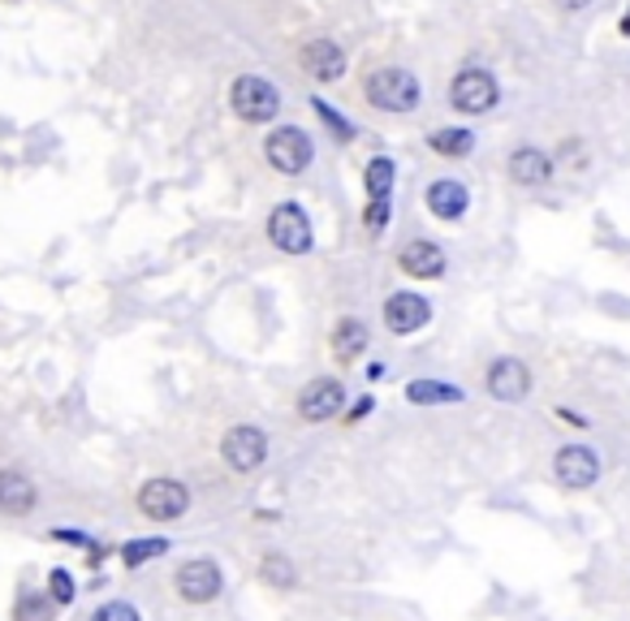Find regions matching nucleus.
Returning a JSON list of instances; mask_svg holds the SVG:
<instances>
[{
	"mask_svg": "<svg viewBox=\"0 0 630 621\" xmlns=\"http://www.w3.org/2000/svg\"><path fill=\"white\" fill-rule=\"evenodd\" d=\"M363 91H368V100L384 109V113H410V109H419V78L410 74V70H402V65H384L376 70L368 83H363Z\"/></svg>",
	"mask_w": 630,
	"mask_h": 621,
	"instance_id": "f257e3e1",
	"label": "nucleus"
},
{
	"mask_svg": "<svg viewBox=\"0 0 630 621\" xmlns=\"http://www.w3.org/2000/svg\"><path fill=\"white\" fill-rule=\"evenodd\" d=\"M230 104L243 122L251 125H263L272 122L281 113V91L268 83V78H255V74H243L234 87H230Z\"/></svg>",
	"mask_w": 630,
	"mask_h": 621,
	"instance_id": "f03ea898",
	"label": "nucleus"
},
{
	"mask_svg": "<svg viewBox=\"0 0 630 621\" xmlns=\"http://www.w3.org/2000/svg\"><path fill=\"white\" fill-rule=\"evenodd\" d=\"M263 156H268V164H272L276 173L298 177V173H307V164H311L316 147H311V138H307L298 125H281V129H272V134H268Z\"/></svg>",
	"mask_w": 630,
	"mask_h": 621,
	"instance_id": "7ed1b4c3",
	"label": "nucleus"
},
{
	"mask_svg": "<svg viewBox=\"0 0 630 621\" xmlns=\"http://www.w3.org/2000/svg\"><path fill=\"white\" fill-rule=\"evenodd\" d=\"M221 458H225L230 471L251 475V471H259V467L268 462V436H263L255 423H238V427L225 432V440H221Z\"/></svg>",
	"mask_w": 630,
	"mask_h": 621,
	"instance_id": "20e7f679",
	"label": "nucleus"
},
{
	"mask_svg": "<svg viewBox=\"0 0 630 621\" xmlns=\"http://www.w3.org/2000/svg\"><path fill=\"white\" fill-rule=\"evenodd\" d=\"M268 243H272L276 250H285V254H307V250L316 247L307 212H302L298 203H281V208H272V216H268Z\"/></svg>",
	"mask_w": 630,
	"mask_h": 621,
	"instance_id": "39448f33",
	"label": "nucleus"
},
{
	"mask_svg": "<svg viewBox=\"0 0 630 621\" xmlns=\"http://www.w3.org/2000/svg\"><path fill=\"white\" fill-rule=\"evenodd\" d=\"M190 509V488L177 480H147L138 488V513L151 522H173Z\"/></svg>",
	"mask_w": 630,
	"mask_h": 621,
	"instance_id": "423d86ee",
	"label": "nucleus"
},
{
	"mask_svg": "<svg viewBox=\"0 0 630 621\" xmlns=\"http://www.w3.org/2000/svg\"><path fill=\"white\" fill-rule=\"evenodd\" d=\"M221 587H225V574H221L217 561L195 557V561H182V566H177V596H182L186 605H212V600L221 596Z\"/></svg>",
	"mask_w": 630,
	"mask_h": 621,
	"instance_id": "0eeeda50",
	"label": "nucleus"
},
{
	"mask_svg": "<svg viewBox=\"0 0 630 621\" xmlns=\"http://www.w3.org/2000/svg\"><path fill=\"white\" fill-rule=\"evenodd\" d=\"M449 100H454L458 113H471V117L489 113L497 104V78L489 70H462L454 78V87H449Z\"/></svg>",
	"mask_w": 630,
	"mask_h": 621,
	"instance_id": "6e6552de",
	"label": "nucleus"
},
{
	"mask_svg": "<svg viewBox=\"0 0 630 621\" xmlns=\"http://www.w3.org/2000/svg\"><path fill=\"white\" fill-rule=\"evenodd\" d=\"M342 406H346V384L324 375V380H311V384L302 388V397H298V419H302V423H329V419L342 414Z\"/></svg>",
	"mask_w": 630,
	"mask_h": 621,
	"instance_id": "1a4fd4ad",
	"label": "nucleus"
},
{
	"mask_svg": "<svg viewBox=\"0 0 630 621\" xmlns=\"http://www.w3.org/2000/svg\"><path fill=\"white\" fill-rule=\"evenodd\" d=\"M553 475L561 488H592L601 480V458L588 445H566L553 458Z\"/></svg>",
	"mask_w": 630,
	"mask_h": 621,
	"instance_id": "9d476101",
	"label": "nucleus"
},
{
	"mask_svg": "<svg viewBox=\"0 0 630 621\" xmlns=\"http://www.w3.org/2000/svg\"><path fill=\"white\" fill-rule=\"evenodd\" d=\"M428 320H432V302H428L423 294L402 289V294H393V298L384 302V328H388V333H397V337L419 333Z\"/></svg>",
	"mask_w": 630,
	"mask_h": 621,
	"instance_id": "9b49d317",
	"label": "nucleus"
},
{
	"mask_svg": "<svg viewBox=\"0 0 630 621\" xmlns=\"http://www.w3.org/2000/svg\"><path fill=\"white\" fill-rule=\"evenodd\" d=\"M489 393L497 397V401H522L527 393H531V372H527V363L522 359H497L493 368H489Z\"/></svg>",
	"mask_w": 630,
	"mask_h": 621,
	"instance_id": "f8f14e48",
	"label": "nucleus"
},
{
	"mask_svg": "<svg viewBox=\"0 0 630 621\" xmlns=\"http://www.w3.org/2000/svg\"><path fill=\"white\" fill-rule=\"evenodd\" d=\"M302 65H307V74L316 83H337L346 74V57H342V48L333 39H311L302 48Z\"/></svg>",
	"mask_w": 630,
	"mask_h": 621,
	"instance_id": "ddd939ff",
	"label": "nucleus"
},
{
	"mask_svg": "<svg viewBox=\"0 0 630 621\" xmlns=\"http://www.w3.org/2000/svg\"><path fill=\"white\" fill-rule=\"evenodd\" d=\"M428 208H432V216H441V221H462L467 208H471V195H467L462 182L441 177V182L428 186Z\"/></svg>",
	"mask_w": 630,
	"mask_h": 621,
	"instance_id": "4468645a",
	"label": "nucleus"
},
{
	"mask_svg": "<svg viewBox=\"0 0 630 621\" xmlns=\"http://www.w3.org/2000/svg\"><path fill=\"white\" fill-rule=\"evenodd\" d=\"M397 263H402V272L406 276H419V281H436L441 272H445V250L436 247V243H410V247L397 254Z\"/></svg>",
	"mask_w": 630,
	"mask_h": 621,
	"instance_id": "2eb2a0df",
	"label": "nucleus"
},
{
	"mask_svg": "<svg viewBox=\"0 0 630 621\" xmlns=\"http://www.w3.org/2000/svg\"><path fill=\"white\" fill-rule=\"evenodd\" d=\"M509 177H514L518 186H544V182L553 177V160H548L540 147H518V151L509 156Z\"/></svg>",
	"mask_w": 630,
	"mask_h": 621,
	"instance_id": "dca6fc26",
	"label": "nucleus"
},
{
	"mask_svg": "<svg viewBox=\"0 0 630 621\" xmlns=\"http://www.w3.org/2000/svg\"><path fill=\"white\" fill-rule=\"evenodd\" d=\"M0 509L13 513V518L35 509V484L22 471H0Z\"/></svg>",
	"mask_w": 630,
	"mask_h": 621,
	"instance_id": "f3484780",
	"label": "nucleus"
},
{
	"mask_svg": "<svg viewBox=\"0 0 630 621\" xmlns=\"http://www.w3.org/2000/svg\"><path fill=\"white\" fill-rule=\"evenodd\" d=\"M428 147L436 151V156H471L475 151V134L471 129H462V125H449V129H432L428 134Z\"/></svg>",
	"mask_w": 630,
	"mask_h": 621,
	"instance_id": "a211bd4d",
	"label": "nucleus"
},
{
	"mask_svg": "<svg viewBox=\"0 0 630 621\" xmlns=\"http://www.w3.org/2000/svg\"><path fill=\"white\" fill-rule=\"evenodd\" d=\"M363 346H368V324H359V320H342V324L333 328V355H337L342 363L359 359Z\"/></svg>",
	"mask_w": 630,
	"mask_h": 621,
	"instance_id": "6ab92c4d",
	"label": "nucleus"
},
{
	"mask_svg": "<svg viewBox=\"0 0 630 621\" xmlns=\"http://www.w3.org/2000/svg\"><path fill=\"white\" fill-rule=\"evenodd\" d=\"M406 401L410 406H441V401H462V388L441 384V380H410L406 384Z\"/></svg>",
	"mask_w": 630,
	"mask_h": 621,
	"instance_id": "aec40b11",
	"label": "nucleus"
},
{
	"mask_svg": "<svg viewBox=\"0 0 630 621\" xmlns=\"http://www.w3.org/2000/svg\"><path fill=\"white\" fill-rule=\"evenodd\" d=\"M259 579H263L268 587H281V592L298 587V570H294V561H289L285 552H268V557L259 561Z\"/></svg>",
	"mask_w": 630,
	"mask_h": 621,
	"instance_id": "412c9836",
	"label": "nucleus"
},
{
	"mask_svg": "<svg viewBox=\"0 0 630 621\" xmlns=\"http://www.w3.org/2000/svg\"><path fill=\"white\" fill-rule=\"evenodd\" d=\"M393 173H397V169H393L388 156H376V160L368 164V177H363V182H368V195H372V199H388V190H393Z\"/></svg>",
	"mask_w": 630,
	"mask_h": 621,
	"instance_id": "4be33fe9",
	"label": "nucleus"
},
{
	"mask_svg": "<svg viewBox=\"0 0 630 621\" xmlns=\"http://www.w3.org/2000/svg\"><path fill=\"white\" fill-rule=\"evenodd\" d=\"M160 552H169V539H129L126 548H122V561H126L129 570H134V566H147V561H156Z\"/></svg>",
	"mask_w": 630,
	"mask_h": 621,
	"instance_id": "5701e85b",
	"label": "nucleus"
},
{
	"mask_svg": "<svg viewBox=\"0 0 630 621\" xmlns=\"http://www.w3.org/2000/svg\"><path fill=\"white\" fill-rule=\"evenodd\" d=\"M48 592H52L57 605H74V596H78L74 574H70V570H52V574H48Z\"/></svg>",
	"mask_w": 630,
	"mask_h": 621,
	"instance_id": "b1692460",
	"label": "nucleus"
},
{
	"mask_svg": "<svg viewBox=\"0 0 630 621\" xmlns=\"http://www.w3.org/2000/svg\"><path fill=\"white\" fill-rule=\"evenodd\" d=\"M311 104H316V113L324 117V125L337 134V142H350V138H355V125L346 122V117H337V113L329 109V100H311Z\"/></svg>",
	"mask_w": 630,
	"mask_h": 621,
	"instance_id": "393cba45",
	"label": "nucleus"
},
{
	"mask_svg": "<svg viewBox=\"0 0 630 621\" xmlns=\"http://www.w3.org/2000/svg\"><path fill=\"white\" fill-rule=\"evenodd\" d=\"M91 621H143V618H138V609L126 605V600H109V605H100V609L91 613Z\"/></svg>",
	"mask_w": 630,
	"mask_h": 621,
	"instance_id": "a878e982",
	"label": "nucleus"
},
{
	"mask_svg": "<svg viewBox=\"0 0 630 621\" xmlns=\"http://www.w3.org/2000/svg\"><path fill=\"white\" fill-rule=\"evenodd\" d=\"M363 225H368V234H384V229H388V199H372Z\"/></svg>",
	"mask_w": 630,
	"mask_h": 621,
	"instance_id": "bb28decb",
	"label": "nucleus"
},
{
	"mask_svg": "<svg viewBox=\"0 0 630 621\" xmlns=\"http://www.w3.org/2000/svg\"><path fill=\"white\" fill-rule=\"evenodd\" d=\"M557 414H561V419H566V423H575V427H588V419H583V414H575V410H566V406H561V410H557Z\"/></svg>",
	"mask_w": 630,
	"mask_h": 621,
	"instance_id": "cd10ccee",
	"label": "nucleus"
},
{
	"mask_svg": "<svg viewBox=\"0 0 630 621\" xmlns=\"http://www.w3.org/2000/svg\"><path fill=\"white\" fill-rule=\"evenodd\" d=\"M363 414H372V397H363V401L350 410V419H363Z\"/></svg>",
	"mask_w": 630,
	"mask_h": 621,
	"instance_id": "c85d7f7f",
	"label": "nucleus"
},
{
	"mask_svg": "<svg viewBox=\"0 0 630 621\" xmlns=\"http://www.w3.org/2000/svg\"><path fill=\"white\" fill-rule=\"evenodd\" d=\"M557 4H561V9H588L592 0H557Z\"/></svg>",
	"mask_w": 630,
	"mask_h": 621,
	"instance_id": "c756f323",
	"label": "nucleus"
},
{
	"mask_svg": "<svg viewBox=\"0 0 630 621\" xmlns=\"http://www.w3.org/2000/svg\"><path fill=\"white\" fill-rule=\"evenodd\" d=\"M622 35H630V9H627V17H622Z\"/></svg>",
	"mask_w": 630,
	"mask_h": 621,
	"instance_id": "7c9ffc66",
	"label": "nucleus"
}]
</instances>
